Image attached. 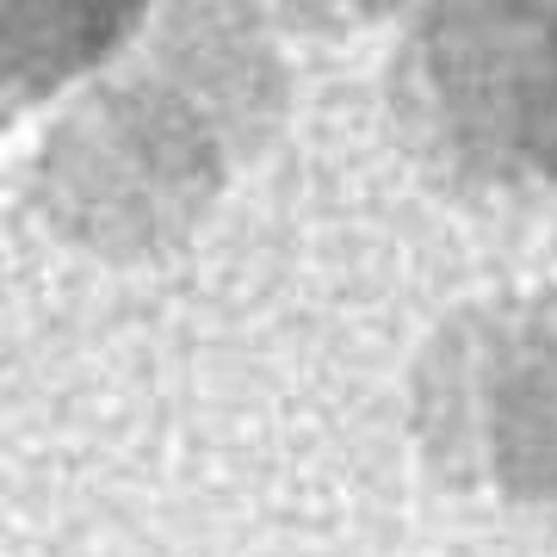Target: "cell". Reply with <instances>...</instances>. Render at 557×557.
Here are the masks:
<instances>
[{"mask_svg":"<svg viewBox=\"0 0 557 557\" xmlns=\"http://www.w3.org/2000/svg\"><path fill=\"white\" fill-rule=\"evenodd\" d=\"M131 7L137 0H0V69H75L112 44Z\"/></svg>","mask_w":557,"mask_h":557,"instance_id":"1","label":"cell"}]
</instances>
